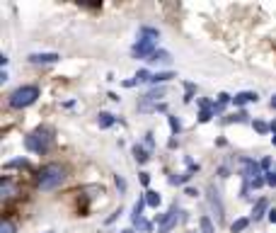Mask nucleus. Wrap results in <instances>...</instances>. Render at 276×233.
Instances as JSON below:
<instances>
[{"label":"nucleus","instance_id":"1","mask_svg":"<svg viewBox=\"0 0 276 233\" xmlns=\"http://www.w3.org/2000/svg\"><path fill=\"white\" fill-rule=\"evenodd\" d=\"M66 180V170L58 165V163H49L39 170V178H36V187L49 192V189H56L61 182Z\"/></svg>","mask_w":276,"mask_h":233},{"label":"nucleus","instance_id":"2","mask_svg":"<svg viewBox=\"0 0 276 233\" xmlns=\"http://www.w3.org/2000/svg\"><path fill=\"white\" fill-rule=\"evenodd\" d=\"M157 39H160V34H157V29H153V27H143L141 29V39L136 42V46H133V56L136 58H145V56H153L157 49Z\"/></svg>","mask_w":276,"mask_h":233},{"label":"nucleus","instance_id":"3","mask_svg":"<svg viewBox=\"0 0 276 233\" xmlns=\"http://www.w3.org/2000/svg\"><path fill=\"white\" fill-rule=\"evenodd\" d=\"M36 97H39V88H36V85H22V88H17L10 95V105L15 110H22V107L34 105Z\"/></svg>","mask_w":276,"mask_h":233},{"label":"nucleus","instance_id":"4","mask_svg":"<svg viewBox=\"0 0 276 233\" xmlns=\"http://www.w3.org/2000/svg\"><path fill=\"white\" fill-rule=\"evenodd\" d=\"M51 131L46 129V126H42V129H36V131H32L27 139H24V144H27V148L29 151H34V153H46L49 151V146H51Z\"/></svg>","mask_w":276,"mask_h":233},{"label":"nucleus","instance_id":"5","mask_svg":"<svg viewBox=\"0 0 276 233\" xmlns=\"http://www.w3.org/2000/svg\"><path fill=\"white\" fill-rule=\"evenodd\" d=\"M177 221H179V209H177V204H175V207H170V211L160 219V233L172 231V228L177 226Z\"/></svg>","mask_w":276,"mask_h":233},{"label":"nucleus","instance_id":"6","mask_svg":"<svg viewBox=\"0 0 276 233\" xmlns=\"http://www.w3.org/2000/svg\"><path fill=\"white\" fill-rule=\"evenodd\" d=\"M240 165H243V178H245V180H250V182H252V180H257L259 175H262L259 165H257L254 160H250V158H243V160H240Z\"/></svg>","mask_w":276,"mask_h":233},{"label":"nucleus","instance_id":"7","mask_svg":"<svg viewBox=\"0 0 276 233\" xmlns=\"http://www.w3.org/2000/svg\"><path fill=\"white\" fill-rule=\"evenodd\" d=\"M209 202H211V207H213V211H216V219L223 221V202L218 197V189L213 187V185H209Z\"/></svg>","mask_w":276,"mask_h":233},{"label":"nucleus","instance_id":"8","mask_svg":"<svg viewBox=\"0 0 276 233\" xmlns=\"http://www.w3.org/2000/svg\"><path fill=\"white\" fill-rule=\"evenodd\" d=\"M15 192H17V187H15V182L8 178H3V182H0V194H3V199H10V197H15Z\"/></svg>","mask_w":276,"mask_h":233},{"label":"nucleus","instance_id":"9","mask_svg":"<svg viewBox=\"0 0 276 233\" xmlns=\"http://www.w3.org/2000/svg\"><path fill=\"white\" fill-rule=\"evenodd\" d=\"M29 61L32 63H56V61H61V56L58 54H32Z\"/></svg>","mask_w":276,"mask_h":233},{"label":"nucleus","instance_id":"10","mask_svg":"<svg viewBox=\"0 0 276 233\" xmlns=\"http://www.w3.org/2000/svg\"><path fill=\"white\" fill-rule=\"evenodd\" d=\"M257 100H259L257 92H250V90H243V92H238V95L232 97L235 105H247V102H257Z\"/></svg>","mask_w":276,"mask_h":233},{"label":"nucleus","instance_id":"11","mask_svg":"<svg viewBox=\"0 0 276 233\" xmlns=\"http://www.w3.org/2000/svg\"><path fill=\"white\" fill-rule=\"evenodd\" d=\"M145 204H148V202H145V194L136 202V204H133V214H131V221L133 223H138L141 219H143V207H145Z\"/></svg>","mask_w":276,"mask_h":233},{"label":"nucleus","instance_id":"12","mask_svg":"<svg viewBox=\"0 0 276 233\" xmlns=\"http://www.w3.org/2000/svg\"><path fill=\"white\" fill-rule=\"evenodd\" d=\"M266 209H269V202H266V199H259V202H257V204H254V209H252V219H254V221H259L264 214H269Z\"/></svg>","mask_w":276,"mask_h":233},{"label":"nucleus","instance_id":"13","mask_svg":"<svg viewBox=\"0 0 276 233\" xmlns=\"http://www.w3.org/2000/svg\"><path fill=\"white\" fill-rule=\"evenodd\" d=\"M133 158H136L138 163H145V160L150 158V151H145L141 144H136V146H133Z\"/></svg>","mask_w":276,"mask_h":233},{"label":"nucleus","instance_id":"14","mask_svg":"<svg viewBox=\"0 0 276 233\" xmlns=\"http://www.w3.org/2000/svg\"><path fill=\"white\" fill-rule=\"evenodd\" d=\"M97 124H100V129H107V126L114 124V117H111L109 112H100L97 114Z\"/></svg>","mask_w":276,"mask_h":233},{"label":"nucleus","instance_id":"15","mask_svg":"<svg viewBox=\"0 0 276 233\" xmlns=\"http://www.w3.org/2000/svg\"><path fill=\"white\" fill-rule=\"evenodd\" d=\"M145 202H148V207H155V209H157V207H160V194H157V192H153V189H148V192H145Z\"/></svg>","mask_w":276,"mask_h":233},{"label":"nucleus","instance_id":"16","mask_svg":"<svg viewBox=\"0 0 276 233\" xmlns=\"http://www.w3.org/2000/svg\"><path fill=\"white\" fill-rule=\"evenodd\" d=\"M170 78H177L172 71H163V73H155L153 78H150V83H165V80H170Z\"/></svg>","mask_w":276,"mask_h":233},{"label":"nucleus","instance_id":"17","mask_svg":"<svg viewBox=\"0 0 276 233\" xmlns=\"http://www.w3.org/2000/svg\"><path fill=\"white\" fill-rule=\"evenodd\" d=\"M228 102H230V95H228V92H221V95H218V105H213V112H221Z\"/></svg>","mask_w":276,"mask_h":233},{"label":"nucleus","instance_id":"18","mask_svg":"<svg viewBox=\"0 0 276 233\" xmlns=\"http://www.w3.org/2000/svg\"><path fill=\"white\" fill-rule=\"evenodd\" d=\"M247 226H250V219H238V221L232 223L230 228H232V233H240V231H245Z\"/></svg>","mask_w":276,"mask_h":233},{"label":"nucleus","instance_id":"19","mask_svg":"<svg viewBox=\"0 0 276 233\" xmlns=\"http://www.w3.org/2000/svg\"><path fill=\"white\" fill-rule=\"evenodd\" d=\"M150 78H153V76H150L145 68H141V71L136 73V80H133V83H145V80H150ZM133 83H129V85H133Z\"/></svg>","mask_w":276,"mask_h":233},{"label":"nucleus","instance_id":"20","mask_svg":"<svg viewBox=\"0 0 276 233\" xmlns=\"http://www.w3.org/2000/svg\"><path fill=\"white\" fill-rule=\"evenodd\" d=\"M0 233H15V223H12L10 219H3V223H0Z\"/></svg>","mask_w":276,"mask_h":233},{"label":"nucleus","instance_id":"21","mask_svg":"<svg viewBox=\"0 0 276 233\" xmlns=\"http://www.w3.org/2000/svg\"><path fill=\"white\" fill-rule=\"evenodd\" d=\"M148 61H170V54H167V51H163V49H160V51H155V54L150 56Z\"/></svg>","mask_w":276,"mask_h":233},{"label":"nucleus","instance_id":"22","mask_svg":"<svg viewBox=\"0 0 276 233\" xmlns=\"http://www.w3.org/2000/svg\"><path fill=\"white\" fill-rule=\"evenodd\" d=\"M201 231H204V233H213V223H211L209 216H201Z\"/></svg>","mask_w":276,"mask_h":233},{"label":"nucleus","instance_id":"23","mask_svg":"<svg viewBox=\"0 0 276 233\" xmlns=\"http://www.w3.org/2000/svg\"><path fill=\"white\" fill-rule=\"evenodd\" d=\"M189 178H191L189 173H182V175H172V178H170V182H172V185H179V182H187Z\"/></svg>","mask_w":276,"mask_h":233},{"label":"nucleus","instance_id":"24","mask_svg":"<svg viewBox=\"0 0 276 233\" xmlns=\"http://www.w3.org/2000/svg\"><path fill=\"white\" fill-rule=\"evenodd\" d=\"M211 117H213V112H211V107H201V114H199V122H209Z\"/></svg>","mask_w":276,"mask_h":233},{"label":"nucleus","instance_id":"25","mask_svg":"<svg viewBox=\"0 0 276 233\" xmlns=\"http://www.w3.org/2000/svg\"><path fill=\"white\" fill-rule=\"evenodd\" d=\"M264 175H266V185H269V187H276V173H274V170H269V173H264Z\"/></svg>","mask_w":276,"mask_h":233},{"label":"nucleus","instance_id":"26","mask_svg":"<svg viewBox=\"0 0 276 233\" xmlns=\"http://www.w3.org/2000/svg\"><path fill=\"white\" fill-rule=\"evenodd\" d=\"M167 122H170V129H172V134H179V122H177V117H167Z\"/></svg>","mask_w":276,"mask_h":233},{"label":"nucleus","instance_id":"27","mask_svg":"<svg viewBox=\"0 0 276 233\" xmlns=\"http://www.w3.org/2000/svg\"><path fill=\"white\" fill-rule=\"evenodd\" d=\"M8 168H27V160H24V158H17V160L8 163Z\"/></svg>","mask_w":276,"mask_h":233},{"label":"nucleus","instance_id":"28","mask_svg":"<svg viewBox=\"0 0 276 233\" xmlns=\"http://www.w3.org/2000/svg\"><path fill=\"white\" fill-rule=\"evenodd\" d=\"M116 187H119V192H122V194L126 192V180H124L122 175H116Z\"/></svg>","mask_w":276,"mask_h":233},{"label":"nucleus","instance_id":"29","mask_svg":"<svg viewBox=\"0 0 276 233\" xmlns=\"http://www.w3.org/2000/svg\"><path fill=\"white\" fill-rule=\"evenodd\" d=\"M254 129H257V131H259V134H264L266 129H271V126H266L264 122H254Z\"/></svg>","mask_w":276,"mask_h":233},{"label":"nucleus","instance_id":"30","mask_svg":"<svg viewBox=\"0 0 276 233\" xmlns=\"http://www.w3.org/2000/svg\"><path fill=\"white\" fill-rule=\"evenodd\" d=\"M264 182H266L264 178H257V180H252V182H250V187H254V189H257V187H262Z\"/></svg>","mask_w":276,"mask_h":233},{"label":"nucleus","instance_id":"31","mask_svg":"<svg viewBox=\"0 0 276 233\" xmlns=\"http://www.w3.org/2000/svg\"><path fill=\"white\" fill-rule=\"evenodd\" d=\"M184 194H189V197H196L199 192H196V189H194V187H187V189H184Z\"/></svg>","mask_w":276,"mask_h":233},{"label":"nucleus","instance_id":"32","mask_svg":"<svg viewBox=\"0 0 276 233\" xmlns=\"http://www.w3.org/2000/svg\"><path fill=\"white\" fill-rule=\"evenodd\" d=\"M141 182H143V185H148V182H150V175H148V173H141Z\"/></svg>","mask_w":276,"mask_h":233},{"label":"nucleus","instance_id":"33","mask_svg":"<svg viewBox=\"0 0 276 233\" xmlns=\"http://www.w3.org/2000/svg\"><path fill=\"white\" fill-rule=\"evenodd\" d=\"M269 221L276 223V209H269Z\"/></svg>","mask_w":276,"mask_h":233},{"label":"nucleus","instance_id":"34","mask_svg":"<svg viewBox=\"0 0 276 233\" xmlns=\"http://www.w3.org/2000/svg\"><path fill=\"white\" fill-rule=\"evenodd\" d=\"M271 107H274V110H276V95H274V97H271Z\"/></svg>","mask_w":276,"mask_h":233},{"label":"nucleus","instance_id":"35","mask_svg":"<svg viewBox=\"0 0 276 233\" xmlns=\"http://www.w3.org/2000/svg\"><path fill=\"white\" fill-rule=\"evenodd\" d=\"M271 131H274V136H276V122H271Z\"/></svg>","mask_w":276,"mask_h":233},{"label":"nucleus","instance_id":"36","mask_svg":"<svg viewBox=\"0 0 276 233\" xmlns=\"http://www.w3.org/2000/svg\"><path fill=\"white\" fill-rule=\"evenodd\" d=\"M124 233H133V231H131V228H126V231H124Z\"/></svg>","mask_w":276,"mask_h":233},{"label":"nucleus","instance_id":"37","mask_svg":"<svg viewBox=\"0 0 276 233\" xmlns=\"http://www.w3.org/2000/svg\"><path fill=\"white\" fill-rule=\"evenodd\" d=\"M274 146H276V136H274Z\"/></svg>","mask_w":276,"mask_h":233},{"label":"nucleus","instance_id":"38","mask_svg":"<svg viewBox=\"0 0 276 233\" xmlns=\"http://www.w3.org/2000/svg\"><path fill=\"white\" fill-rule=\"evenodd\" d=\"M49 233H54V231H49Z\"/></svg>","mask_w":276,"mask_h":233}]
</instances>
